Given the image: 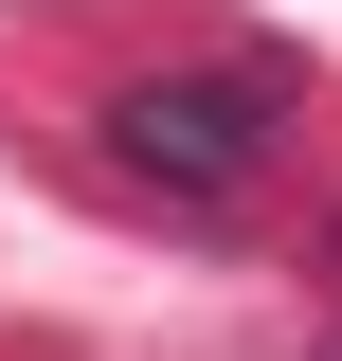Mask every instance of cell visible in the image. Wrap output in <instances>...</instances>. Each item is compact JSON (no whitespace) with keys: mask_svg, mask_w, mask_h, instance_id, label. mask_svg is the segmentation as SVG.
<instances>
[{"mask_svg":"<svg viewBox=\"0 0 342 361\" xmlns=\"http://www.w3.org/2000/svg\"><path fill=\"white\" fill-rule=\"evenodd\" d=\"M270 145H289V90L270 73H144V90H108V163L144 199H180V217H234L270 180Z\"/></svg>","mask_w":342,"mask_h":361,"instance_id":"obj_1","label":"cell"},{"mask_svg":"<svg viewBox=\"0 0 342 361\" xmlns=\"http://www.w3.org/2000/svg\"><path fill=\"white\" fill-rule=\"evenodd\" d=\"M324 361H342V343H324Z\"/></svg>","mask_w":342,"mask_h":361,"instance_id":"obj_2","label":"cell"}]
</instances>
